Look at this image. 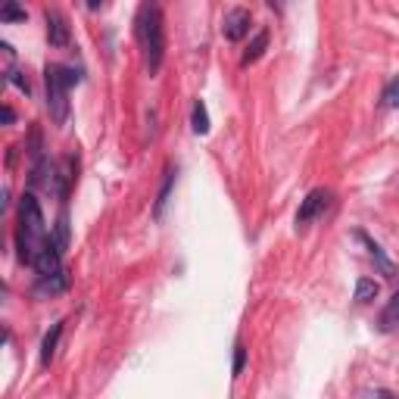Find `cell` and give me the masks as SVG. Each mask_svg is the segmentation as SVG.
<instances>
[{"mask_svg":"<svg viewBox=\"0 0 399 399\" xmlns=\"http://www.w3.org/2000/svg\"><path fill=\"white\" fill-rule=\"evenodd\" d=\"M356 237H359V241L365 243V247H368V256L375 259L377 271H381L384 278H396V275H399V271H396V265H393V262H390V259H387V253H384V247H381V243H377V241H371V237L365 234V231H356Z\"/></svg>","mask_w":399,"mask_h":399,"instance_id":"obj_7","label":"cell"},{"mask_svg":"<svg viewBox=\"0 0 399 399\" xmlns=\"http://www.w3.org/2000/svg\"><path fill=\"white\" fill-rule=\"evenodd\" d=\"M377 328L387 334V331H396L399 328V290L387 299V306L381 309V318H377Z\"/></svg>","mask_w":399,"mask_h":399,"instance_id":"obj_9","label":"cell"},{"mask_svg":"<svg viewBox=\"0 0 399 399\" xmlns=\"http://www.w3.org/2000/svg\"><path fill=\"white\" fill-rule=\"evenodd\" d=\"M44 22H47V41L53 47H69L72 35H69V22L63 19L59 10H44Z\"/></svg>","mask_w":399,"mask_h":399,"instance_id":"obj_6","label":"cell"},{"mask_svg":"<svg viewBox=\"0 0 399 399\" xmlns=\"http://www.w3.org/2000/svg\"><path fill=\"white\" fill-rule=\"evenodd\" d=\"M53 241H57L59 250L69 247V218H66V212L57 218V231H53Z\"/></svg>","mask_w":399,"mask_h":399,"instance_id":"obj_15","label":"cell"},{"mask_svg":"<svg viewBox=\"0 0 399 399\" xmlns=\"http://www.w3.org/2000/svg\"><path fill=\"white\" fill-rule=\"evenodd\" d=\"M50 231L44 225V212L35 194H22L19 200V231H16V247L22 262H35V256L41 253V247L50 241Z\"/></svg>","mask_w":399,"mask_h":399,"instance_id":"obj_1","label":"cell"},{"mask_svg":"<svg viewBox=\"0 0 399 399\" xmlns=\"http://www.w3.org/2000/svg\"><path fill=\"white\" fill-rule=\"evenodd\" d=\"M384 106H387V110H396L399 106V78H393V82L387 84V91H384Z\"/></svg>","mask_w":399,"mask_h":399,"instance_id":"obj_19","label":"cell"},{"mask_svg":"<svg viewBox=\"0 0 399 399\" xmlns=\"http://www.w3.org/2000/svg\"><path fill=\"white\" fill-rule=\"evenodd\" d=\"M0 116H3V125H10L13 119H16V112H13V106H3V112H0Z\"/></svg>","mask_w":399,"mask_h":399,"instance_id":"obj_20","label":"cell"},{"mask_svg":"<svg viewBox=\"0 0 399 399\" xmlns=\"http://www.w3.org/2000/svg\"><path fill=\"white\" fill-rule=\"evenodd\" d=\"M135 35L144 50V63H147L150 75H156L165 59V25H163V10H159L156 3H144L141 10H137Z\"/></svg>","mask_w":399,"mask_h":399,"instance_id":"obj_2","label":"cell"},{"mask_svg":"<svg viewBox=\"0 0 399 399\" xmlns=\"http://www.w3.org/2000/svg\"><path fill=\"white\" fill-rule=\"evenodd\" d=\"M190 128H194V135H209V112H206L203 100H194V106H190Z\"/></svg>","mask_w":399,"mask_h":399,"instance_id":"obj_12","label":"cell"},{"mask_svg":"<svg viewBox=\"0 0 399 399\" xmlns=\"http://www.w3.org/2000/svg\"><path fill=\"white\" fill-rule=\"evenodd\" d=\"M377 294H381L377 281H371V278H359L356 281V303H371V299H377Z\"/></svg>","mask_w":399,"mask_h":399,"instance_id":"obj_14","label":"cell"},{"mask_svg":"<svg viewBox=\"0 0 399 399\" xmlns=\"http://www.w3.org/2000/svg\"><path fill=\"white\" fill-rule=\"evenodd\" d=\"M328 200H331V190H324V188L309 190L306 200H303V206H299V212H296V228H309V225L324 212Z\"/></svg>","mask_w":399,"mask_h":399,"instance_id":"obj_4","label":"cell"},{"mask_svg":"<svg viewBox=\"0 0 399 399\" xmlns=\"http://www.w3.org/2000/svg\"><path fill=\"white\" fill-rule=\"evenodd\" d=\"M371 399H396V396L387 393V390H375V393H371Z\"/></svg>","mask_w":399,"mask_h":399,"instance_id":"obj_21","label":"cell"},{"mask_svg":"<svg viewBox=\"0 0 399 399\" xmlns=\"http://www.w3.org/2000/svg\"><path fill=\"white\" fill-rule=\"evenodd\" d=\"M265 47H269V31H259V35L253 38V44H250V47L243 50L241 63H243V66L256 63V59H259V57H262V53H265Z\"/></svg>","mask_w":399,"mask_h":399,"instance_id":"obj_13","label":"cell"},{"mask_svg":"<svg viewBox=\"0 0 399 399\" xmlns=\"http://www.w3.org/2000/svg\"><path fill=\"white\" fill-rule=\"evenodd\" d=\"M0 19H3V22H25V10L19 3H6L3 10H0Z\"/></svg>","mask_w":399,"mask_h":399,"instance_id":"obj_16","label":"cell"},{"mask_svg":"<svg viewBox=\"0 0 399 399\" xmlns=\"http://www.w3.org/2000/svg\"><path fill=\"white\" fill-rule=\"evenodd\" d=\"M175 175H178L175 169H165L163 188H159V197H156V203H153V218H163V209H165V203H169V197H172V188H175Z\"/></svg>","mask_w":399,"mask_h":399,"instance_id":"obj_10","label":"cell"},{"mask_svg":"<svg viewBox=\"0 0 399 399\" xmlns=\"http://www.w3.org/2000/svg\"><path fill=\"white\" fill-rule=\"evenodd\" d=\"M59 337H63V322H57L53 328L44 334V343H41V362L44 365H50V359L57 356V343H59Z\"/></svg>","mask_w":399,"mask_h":399,"instance_id":"obj_11","label":"cell"},{"mask_svg":"<svg viewBox=\"0 0 399 399\" xmlns=\"http://www.w3.org/2000/svg\"><path fill=\"white\" fill-rule=\"evenodd\" d=\"M250 25H253L250 10H243V6H234V10H228V13H225L222 35L228 38V41H243V38L250 35Z\"/></svg>","mask_w":399,"mask_h":399,"instance_id":"obj_5","label":"cell"},{"mask_svg":"<svg viewBox=\"0 0 399 399\" xmlns=\"http://www.w3.org/2000/svg\"><path fill=\"white\" fill-rule=\"evenodd\" d=\"M243 368H247V347H243V343H237V347H234V365H231V375L241 377Z\"/></svg>","mask_w":399,"mask_h":399,"instance_id":"obj_17","label":"cell"},{"mask_svg":"<svg viewBox=\"0 0 399 399\" xmlns=\"http://www.w3.org/2000/svg\"><path fill=\"white\" fill-rule=\"evenodd\" d=\"M69 287V271H57V275H47V278H38L35 284V296H57Z\"/></svg>","mask_w":399,"mask_h":399,"instance_id":"obj_8","label":"cell"},{"mask_svg":"<svg viewBox=\"0 0 399 399\" xmlns=\"http://www.w3.org/2000/svg\"><path fill=\"white\" fill-rule=\"evenodd\" d=\"M44 84H47V112L57 125L69 122V75H66V66L50 63L44 69Z\"/></svg>","mask_w":399,"mask_h":399,"instance_id":"obj_3","label":"cell"},{"mask_svg":"<svg viewBox=\"0 0 399 399\" xmlns=\"http://www.w3.org/2000/svg\"><path fill=\"white\" fill-rule=\"evenodd\" d=\"M6 82H10L13 88H19V91H22V94H31V84H29V78H25L19 69H10V72H6Z\"/></svg>","mask_w":399,"mask_h":399,"instance_id":"obj_18","label":"cell"}]
</instances>
